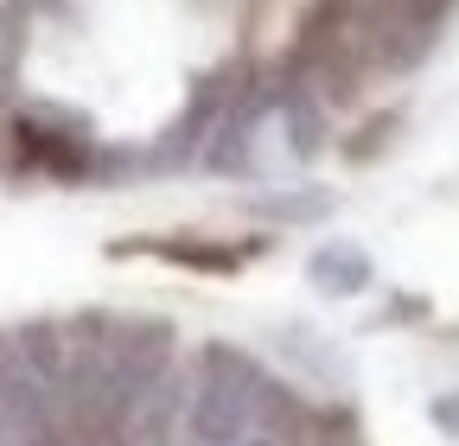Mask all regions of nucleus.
Listing matches in <instances>:
<instances>
[{
	"label": "nucleus",
	"mask_w": 459,
	"mask_h": 446,
	"mask_svg": "<svg viewBox=\"0 0 459 446\" xmlns=\"http://www.w3.org/2000/svg\"><path fill=\"white\" fill-rule=\"evenodd\" d=\"M255 249H268V236L255 243H204V236H153V243H122L115 255H160V262H179V268H198V274H237Z\"/></svg>",
	"instance_id": "1"
},
{
	"label": "nucleus",
	"mask_w": 459,
	"mask_h": 446,
	"mask_svg": "<svg viewBox=\"0 0 459 446\" xmlns=\"http://www.w3.org/2000/svg\"><path fill=\"white\" fill-rule=\"evenodd\" d=\"M255 210H268V217H325L332 198H325V192H307V198H268V204H255Z\"/></svg>",
	"instance_id": "3"
},
{
	"label": "nucleus",
	"mask_w": 459,
	"mask_h": 446,
	"mask_svg": "<svg viewBox=\"0 0 459 446\" xmlns=\"http://www.w3.org/2000/svg\"><path fill=\"white\" fill-rule=\"evenodd\" d=\"M307 274H313V287H325V294H364L377 268H370V255L358 243H319L307 255Z\"/></svg>",
	"instance_id": "2"
},
{
	"label": "nucleus",
	"mask_w": 459,
	"mask_h": 446,
	"mask_svg": "<svg viewBox=\"0 0 459 446\" xmlns=\"http://www.w3.org/2000/svg\"><path fill=\"white\" fill-rule=\"evenodd\" d=\"M434 421H440L446 433H459V389H453V396H440V402H434Z\"/></svg>",
	"instance_id": "4"
}]
</instances>
